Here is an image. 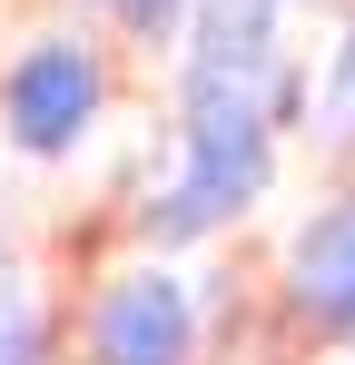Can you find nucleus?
Returning a JSON list of instances; mask_svg holds the SVG:
<instances>
[{
	"instance_id": "nucleus-1",
	"label": "nucleus",
	"mask_w": 355,
	"mask_h": 365,
	"mask_svg": "<svg viewBox=\"0 0 355 365\" xmlns=\"http://www.w3.org/2000/svg\"><path fill=\"white\" fill-rule=\"evenodd\" d=\"M0 119H10V138L20 148H69L79 128L99 119V50L89 40H30L20 50V69L0 79Z\"/></svg>"
},
{
	"instance_id": "nucleus-2",
	"label": "nucleus",
	"mask_w": 355,
	"mask_h": 365,
	"mask_svg": "<svg viewBox=\"0 0 355 365\" xmlns=\"http://www.w3.org/2000/svg\"><path fill=\"white\" fill-rule=\"evenodd\" d=\"M257 178H267V138H257V119H197L187 128V168H178V187L148 207L168 237H187V227H217L237 197H257Z\"/></svg>"
},
{
	"instance_id": "nucleus-3",
	"label": "nucleus",
	"mask_w": 355,
	"mask_h": 365,
	"mask_svg": "<svg viewBox=\"0 0 355 365\" xmlns=\"http://www.w3.org/2000/svg\"><path fill=\"white\" fill-rule=\"evenodd\" d=\"M89 336H99V365H187L197 316H187V287H178L168 267H128L109 297H99Z\"/></svg>"
},
{
	"instance_id": "nucleus-4",
	"label": "nucleus",
	"mask_w": 355,
	"mask_h": 365,
	"mask_svg": "<svg viewBox=\"0 0 355 365\" xmlns=\"http://www.w3.org/2000/svg\"><path fill=\"white\" fill-rule=\"evenodd\" d=\"M296 306L306 316H326V326H355V207L336 217H316L306 237H296Z\"/></svg>"
},
{
	"instance_id": "nucleus-5",
	"label": "nucleus",
	"mask_w": 355,
	"mask_h": 365,
	"mask_svg": "<svg viewBox=\"0 0 355 365\" xmlns=\"http://www.w3.org/2000/svg\"><path fill=\"white\" fill-rule=\"evenodd\" d=\"M326 138H355V30L336 50V79H326Z\"/></svg>"
},
{
	"instance_id": "nucleus-6",
	"label": "nucleus",
	"mask_w": 355,
	"mask_h": 365,
	"mask_svg": "<svg viewBox=\"0 0 355 365\" xmlns=\"http://www.w3.org/2000/svg\"><path fill=\"white\" fill-rule=\"evenodd\" d=\"M30 356H40V316L10 306V316H0V365H30Z\"/></svg>"
},
{
	"instance_id": "nucleus-7",
	"label": "nucleus",
	"mask_w": 355,
	"mask_h": 365,
	"mask_svg": "<svg viewBox=\"0 0 355 365\" xmlns=\"http://www.w3.org/2000/svg\"><path fill=\"white\" fill-rule=\"evenodd\" d=\"M0 287H10V267H0Z\"/></svg>"
}]
</instances>
